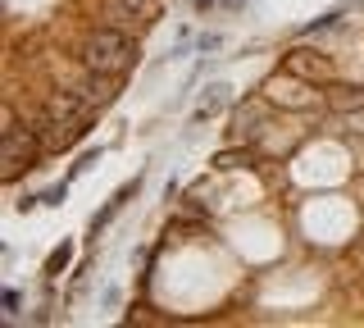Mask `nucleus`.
Instances as JSON below:
<instances>
[{"instance_id": "f257e3e1", "label": "nucleus", "mask_w": 364, "mask_h": 328, "mask_svg": "<svg viewBox=\"0 0 364 328\" xmlns=\"http://www.w3.org/2000/svg\"><path fill=\"white\" fill-rule=\"evenodd\" d=\"M73 55L87 64V69H100V73H119L128 78L136 69V60H141V41L132 37V32L114 28V23H87V32L77 37Z\"/></svg>"}, {"instance_id": "f03ea898", "label": "nucleus", "mask_w": 364, "mask_h": 328, "mask_svg": "<svg viewBox=\"0 0 364 328\" xmlns=\"http://www.w3.org/2000/svg\"><path fill=\"white\" fill-rule=\"evenodd\" d=\"M259 96H264L269 105H278L282 115H314V110H328L323 105V87L305 83V78H296L287 69H273L264 83H259Z\"/></svg>"}, {"instance_id": "7ed1b4c3", "label": "nucleus", "mask_w": 364, "mask_h": 328, "mask_svg": "<svg viewBox=\"0 0 364 328\" xmlns=\"http://www.w3.org/2000/svg\"><path fill=\"white\" fill-rule=\"evenodd\" d=\"M41 160H50V155H46L41 137L28 128V123L0 132V164H5V169H0V178H5V187H14L18 178L32 174V169H41Z\"/></svg>"}, {"instance_id": "20e7f679", "label": "nucleus", "mask_w": 364, "mask_h": 328, "mask_svg": "<svg viewBox=\"0 0 364 328\" xmlns=\"http://www.w3.org/2000/svg\"><path fill=\"white\" fill-rule=\"evenodd\" d=\"M273 119H278V105H269L264 96H242L232 110H228V137L232 142H264Z\"/></svg>"}, {"instance_id": "39448f33", "label": "nucleus", "mask_w": 364, "mask_h": 328, "mask_svg": "<svg viewBox=\"0 0 364 328\" xmlns=\"http://www.w3.org/2000/svg\"><path fill=\"white\" fill-rule=\"evenodd\" d=\"M278 69L305 78V83H314V87H323V83H333V78H337L333 55H323V51H314V46H287V51H282V60H278Z\"/></svg>"}, {"instance_id": "423d86ee", "label": "nucleus", "mask_w": 364, "mask_h": 328, "mask_svg": "<svg viewBox=\"0 0 364 328\" xmlns=\"http://www.w3.org/2000/svg\"><path fill=\"white\" fill-rule=\"evenodd\" d=\"M123 83H128V78H119V73L82 69V78H77L73 87H77V92H82V100H87V105H91V110H96V115H100V110H109L114 100L123 96Z\"/></svg>"}, {"instance_id": "0eeeda50", "label": "nucleus", "mask_w": 364, "mask_h": 328, "mask_svg": "<svg viewBox=\"0 0 364 328\" xmlns=\"http://www.w3.org/2000/svg\"><path fill=\"white\" fill-rule=\"evenodd\" d=\"M323 105L333 110V115L360 110V105H364V87H360V83H341V78H333V83H323Z\"/></svg>"}, {"instance_id": "6e6552de", "label": "nucleus", "mask_w": 364, "mask_h": 328, "mask_svg": "<svg viewBox=\"0 0 364 328\" xmlns=\"http://www.w3.org/2000/svg\"><path fill=\"white\" fill-rule=\"evenodd\" d=\"M136 191H141V174H136V178H128V183H123L119 191H114V196H109V206L105 210H96V214H91V237H96L100 228H105V223L114 219V214H119L123 206H128V201L136 196Z\"/></svg>"}, {"instance_id": "1a4fd4ad", "label": "nucleus", "mask_w": 364, "mask_h": 328, "mask_svg": "<svg viewBox=\"0 0 364 328\" xmlns=\"http://www.w3.org/2000/svg\"><path fill=\"white\" fill-rule=\"evenodd\" d=\"M68 260H73V242H68V237H64V242L55 246L50 255H46V269H41V274H46V278H60L64 269H68Z\"/></svg>"}, {"instance_id": "9d476101", "label": "nucleus", "mask_w": 364, "mask_h": 328, "mask_svg": "<svg viewBox=\"0 0 364 328\" xmlns=\"http://www.w3.org/2000/svg\"><path fill=\"white\" fill-rule=\"evenodd\" d=\"M96 160H100V146H91V151H82L73 164H68V174H64V178H68V183H73V178H82V174H87V169L96 164Z\"/></svg>"}, {"instance_id": "9b49d317", "label": "nucleus", "mask_w": 364, "mask_h": 328, "mask_svg": "<svg viewBox=\"0 0 364 328\" xmlns=\"http://www.w3.org/2000/svg\"><path fill=\"white\" fill-rule=\"evenodd\" d=\"M228 92H232L228 83H210V87H205V105H210L214 115H219V110H228Z\"/></svg>"}, {"instance_id": "f8f14e48", "label": "nucleus", "mask_w": 364, "mask_h": 328, "mask_svg": "<svg viewBox=\"0 0 364 328\" xmlns=\"http://www.w3.org/2000/svg\"><path fill=\"white\" fill-rule=\"evenodd\" d=\"M341 132H346V137H360V142H364V105H360V110H346V115H341Z\"/></svg>"}, {"instance_id": "ddd939ff", "label": "nucleus", "mask_w": 364, "mask_h": 328, "mask_svg": "<svg viewBox=\"0 0 364 328\" xmlns=\"http://www.w3.org/2000/svg\"><path fill=\"white\" fill-rule=\"evenodd\" d=\"M64 196H68V178H60L50 191H41V206H64Z\"/></svg>"}, {"instance_id": "4468645a", "label": "nucleus", "mask_w": 364, "mask_h": 328, "mask_svg": "<svg viewBox=\"0 0 364 328\" xmlns=\"http://www.w3.org/2000/svg\"><path fill=\"white\" fill-rule=\"evenodd\" d=\"M18 305H23V292L18 287H5V292H0V310H5V314H14Z\"/></svg>"}, {"instance_id": "2eb2a0df", "label": "nucleus", "mask_w": 364, "mask_h": 328, "mask_svg": "<svg viewBox=\"0 0 364 328\" xmlns=\"http://www.w3.org/2000/svg\"><path fill=\"white\" fill-rule=\"evenodd\" d=\"M219 46H223L219 32H200V37H196V51H219Z\"/></svg>"}, {"instance_id": "dca6fc26", "label": "nucleus", "mask_w": 364, "mask_h": 328, "mask_svg": "<svg viewBox=\"0 0 364 328\" xmlns=\"http://www.w3.org/2000/svg\"><path fill=\"white\" fill-rule=\"evenodd\" d=\"M191 5H196V14H210V9L219 5V0H191Z\"/></svg>"}, {"instance_id": "f3484780", "label": "nucleus", "mask_w": 364, "mask_h": 328, "mask_svg": "<svg viewBox=\"0 0 364 328\" xmlns=\"http://www.w3.org/2000/svg\"><path fill=\"white\" fill-rule=\"evenodd\" d=\"M223 5H242V0H223Z\"/></svg>"}, {"instance_id": "a211bd4d", "label": "nucleus", "mask_w": 364, "mask_h": 328, "mask_svg": "<svg viewBox=\"0 0 364 328\" xmlns=\"http://www.w3.org/2000/svg\"><path fill=\"white\" fill-rule=\"evenodd\" d=\"M360 223H364V214H360Z\"/></svg>"}, {"instance_id": "6ab92c4d", "label": "nucleus", "mask_w": 364, "mask_h": 328, "mask_svg": "<svg viewBox=\"0 0 364 328\" xmlns=\"http://www.w3.org/2000/svg\"><path fill=\"white\" fill-rule=\"evenodd\" d=\"M360 287H364V278H360Z\"/></svg>"}]
</instances>
